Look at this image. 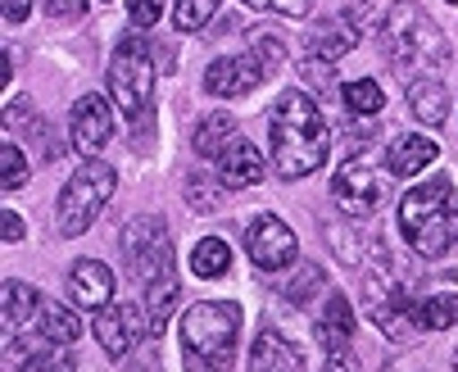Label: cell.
<instances>
[{
  "instance_id": "obj_1",
  "label": "cell",
  "mask_w": 458,
  "mask_h": 372,
  "mask_svg": "<svg viewBox=\"0 0 458 372\" xmlns=\"http://www.w3.org/2000/svg\"><path fill=\"white\" fill-rule=\"evenodd\" d=\"M268 141H273V173L295 182L322 168L332 137H327V118L309 91H282L268 114Z\"/></svg>"
},
{
  "instance_id": "obj_2",
  "label": "cell",
  "mask_w": 458,
  "mask_h": 372,
  "mask_svg": "<svg viewBox=\"0 0 458 372\" xmlns=\"http://www.w3.org/2000/svg\"><path fill=\"white\" fill-rule=\"evenodd\" d=\"M400 232L418 255L440 259L458 241V196L449 177H427L400 200Z\"/></svg>"
},
{
  "instance_id": "obj_3",
  "label": "cell",
  "mask_w": 458,
  "mask_h": 372,
  "mask_svg": "<svg viewBox=\"0 0 458 372\" xmlns=\"http://www.w3.org/2000/svg\"><path fill=\"white\" fill-rule=\"evenodd\" d=\"M241 341V309L232 300H200L182 318L186 372H227Z\"/></svg>"
},
{
  "instance_id": "obj_4",
  "label": "cell",
  "mask_w": 458,
  "mask_h": 372,
  "mask_svg": "<svg viewBox=\"0 0 458 372\" xmlns=\"http://www.w3.org/2000/svg\"><path fill=\"white\" fill-rule=\"evenodd\" d=\"M381 50L395 59L400 69L422 73V69L440 64L449 46H445V32L431 23V14L422 5H413V0H395L390 14L381 19Z\"/></svg>"
},
{
  "instance_id": "obj_5",
  "label": "cell",
  "mask_w": 458,
  "mask_h": 372,
  "mask_svg": "<svg viewBox=\"0 0 458 372\" xmlns=\"http://www.w3.org/2000/svg\"><path fill=\"white\" fill-rule=\"evenodd\" d=\"M114 196V168L100 164V159H87L69 182H64V191H59V205H55V232L59 236H82L100 209L109 205Z\"/></svg>"
},
{
  "instance_id": "obj_6",
  "label": "cell",
  "mask_w": 458,
  "mask_h": 372,
  "mask_svg": "<svg viewBox=\"0 0 458 372\" xmlns=\"http://www.w3.org/2000/svg\"><path fill=\"white\" fill-rule=\"evenodd\" d=\"M109 96L127 118H146L155 105V59L141 37H127L109 59Z\"/></svg>"
},
{
  "instance_id": "obj_7",
  "label": "cell",
  "mask_w": 458,
  "mask_h": 372,
  "mask_svg": "<svg viewBox=\"0 0 458 372\" xmlns=\"http://www.w3.org/2000/svg\"><path fill=\"white\" fill-rule=\"evenodd\" d=\"M118 241H123L127 268L141 282H159L173 273V245H168V227L159 218H132L118 232Z\"/></svg>"
},
{
  "instance_id": "obj_8",
  "label": "cell",
  "mask_w": 458,
  "mask_h": 372,
  "mask_svg": "<svg viewBox=\"0 0 458 372\" xmlns=\"http://www.w3.org/2000/svg\"><path fill=\"white\" fill-rule=\"evenodd\" d=\"M363 304H368V318L395 341V345H404L409 336H413V295L400 286V282H381V277H368V291H363Z\"/></svg>"
},
{
  "instance_id": "obj_9",
  "label": "cell",
  "mask_w": 458,
  "mask_h": 372,
  "mask_svg": "<svg viewBox=\"0 0 458 372\" xmlns=\"http://www.w3.org/2000/svg\"><path fill=\"white\" fill-rule=\"evenodd\" d=\"M332 196H336V205H341L350 218H372V214L381 209L386 182L377 177V168H372V164L350 159V164H341V168H336V177H332Z\"/></svg>"
},
{
  "instance_id": "obj_10",
  "label": "cell",
  "mask_w": 458,
  "mask_h": 372,
  "mask_svg": "<svg viewBox=\"0 0 458 372\" xmlns=\"http://www.w3.org/2000/svg\"><path fill=\"white\" fill-rule=\"evenodd\" d=\"M245 250H250V259L264 268V273H282V268L295 264L300 241H295V232H291L282 218L264 214V218H254V223H250V232H245Z\"/></svg>"
},
{
  "instance_id": "obj_11",
  "label": "cell",
  "mask_w": 458,
  "mask_h": 372,
  "mask_svg": "<svg viewBox=\"0 0 458 372\" xmlns=\"http://www.w3.org/2000/svg\"><path fill=\"white\" fill-rule=\"evenodd\" d=\"M264 59L259 55H227V59H214L209 73H205V91L209 96H223V100H236V96H250L259 82H264Z\"/></svg>"
},
{
  "instance_id": "obj_12",
  "label": "cell",
  "mask_w": 458,
  "mask_h": 372,
  "mask_svg": "<svg viewBox=\"0 0 458 372\" xmlns=\"http://www.w3.org/2000/svg\"><path fill=\"white\" fill-rule=\"evenodd\" d=\"M96 341H100L105 354H114V359L132 354L137 341H141V309H137V304L100 309V318H96Z\"/></svg>"
},
{
  "instance_id": "obj_13",
  "label": "cell",
  "mask_w": 458,
  "mask_h": 372,
  "mask_svg": "<svg viewBox=\"0 0 458 372\" xmlns=\"http://www.w3.org/2000/svg\"><path fill=\"white\" fill-rule=\"evenodd\" d=\"M69 132H73V146L82 155H96L109 137H114V114L100 96H82L73 105V123H69Z\"/></svg>"
},
{
  "instance_id": "obj_14",
  "label": "cell",
  "mask_w": 458,
  "mask_h": 372,
  "mask_svg": "<svg viewBox=\"0 0 458 372\" xmlns=\"http://www.w3.org/2000/svg\"><path fill=\"white\" fill-rule=\"evenodd\" d=\"M69 291L82 309H109V295H114V273L109 264L100 259H78L69 268Z\"/></svg>"
},
{
  "instance_id": "obj_15",
  "label": "cell",
  "mask_w": 458,
  "mask_h": 372,
  "mask_svg": "<svg viewBox=\"0 0 458 372\" xmlns=\"http://www.w3.org/2000/svg\"><path fill=\"white\" fill-rule=\"evenodd\" d=\"M250 372H304V354L282 336V332H259L250 350Z\"/></svg>"
},
{
  "instance_id": "obj_16",
  "label": "cell",
  "mask_w": 458,
  "mask_h": 372,
  "mask_svg": "<svg viewBox=\"0 0 458 372\" xmlns=\"http://www.w3.org/2000/svg\"><path fill=\"white\" fill-rule=\"evenodd\" d=\"M218 177L223 186H232V191H241V186H254V182H264V155H259L250 141H232L223 155H218Z\"/></svg>"
},
{
  "instance_id": "obj_17",
  "label": "cell",
  "mask_w": 458,
  "mask_h": 372,
  "mask_svg": "<svg viewBox=\"0 0 458 372\" xmlns=\"http://www.w3.org/2000/svg\"><path fill=\"white\" fill-rule=\"evenodd\" d=\"M350 336H354V314H350L345 295H332L322 309V318H318V345L332 359H341L350 350Z\"/></svg>"
},
{
  "instance_id": "obj_18",
  "label": "cell",
  "mask_w": 458,
  "mask_h": 372,
  "mask_svg": "<svg viewBox=\"0 0 458 372\" xmlns=\"http://www.w3.org/2000/svg\"><path fill=\"white\" fill-rule=\"evenodd\" d=\"M436 155H440V146L431 141V137H395L386 146V164H390V173H400V177H413V173H422L427 164H436Z\"/></svg>"
},
{
  "instance_id": "obj_19",
  "label": "cell",
  "mask_w": 458,
  "mask_h": 372,
  "mask_svg": "<svg viewBox=\"0 0 458 372\" xmlns=\"http://www.w3.org/2000/svg\"><path fill=\"white\" fill-rule=\"evenodd\" d=\"M409 109H413V118L427 123V128H440V123H445V109H449V91H445V82H436V78H418V82H409Z\"/></svg>"
},
{
  "instance_id": "obj_20",
  "label": "cell",
  "mask_w": 458,
  "mask_h": 372,
  "mask_svg": "<svg viewBox=\"0 0 458 372\" xmlns=\"http://www.w3.org/2000/svg\"><path fill=\"white\" fill-rule=\"evenodd\" d=\"M232 141H236V118L227 109H214L209 118H200V128H195V155H205V159H218Z\"/></svg>"
},
{
  "instance_id": "obj_21",
  "label": "cell",
  "mask_w": 458,
  "mask_h": 372,
  "mask_svg": "<svg viewBox=\"0 0 458 372\" xmlns=\"http://www.w3.org/2000/svg\"><path fill=\"white\" fill-rule=\"evenodd\" d=\"M227 268H232L227 241H218V236L195 241V250H191V273H195V277H223Z\"/></svg>"
},
{
  "instance_id": "obj_22",
  "label": "cell",
  "mask_w": 458,
  "mask_h": 372,
  "mask_svg": "<svg viewBox=\"0 0 458 372\" xmlns=\"http://www.w3.org/2000/svg\"><path fill=\"white\" fill-rule=\"evenodd\" d=\"M413 323L427 332H445L458 323V295H427L413 304Z\"/></svg>"
},
{
  "instance_id": "obj_23",
  "label": "cell",
  "mask_w": 458,
  "mask_h": 372,
  "mask_svg": "<svg viewBox=\"0 0 458 372\" xmlns=\"http://www.w3.org/2000/svg\"><path fill=\"white\" fill-rule=\"evenodd\" d=\"M37 314V291L28 282H5V304H0V318H5V327H23L28 318Z\"/></svg>"
},
{
  "instance_id": "obj_24",
  "label": "cell",
  "mask_w": 458,
  "mask_h": 372,
  "mask_svg": "<svg viewBox=\"0 0 458 372\" xmlns=\"http://www.w3.org/2000/svg\"><path fill=\"white\" fill-rule=\"evenodd\" d=\"M41 336H46V341H55V345H69V341H78V336H82V323H78L73 309H64V304H46V309H41Z\"/></svg>"
},
{
  "instance_id": "obj_25",
  "label": "cell",
  "mask_w": 458,
  "mask_h": 372,
  "mask_svg": "<svg viewBox=\"0 0 458 372\" xmlns=\"http://www.w3.org/2000/svg\"><path fill=\"white\" fill-rule=\"evenodd\" d=\"M341 100H345V109H354V114H381L386 109V91H381V82H372V78H359V82H345V91H341Z\"/></svg>"
},
{
  "instance_id": "obj_26",
  "label": "cell",
  "mask_w": 458,
  "mask_h": 372,
  "mask_svg": "<svg viewBox=\"0 0 458 372\" xmlns=\"http://www.w3.org/2000/svg\"><path fill=\"white\" fill-rule=\"evenodd\" d=\"M218 10V0H177L173 5V28L177 32H200Z\"/></svg>"
},
{
  "instance_id": "obj_27",
  "label": "cell",
  "mask_w": 458,
  "mask_h": 372,
  "mask_svg": "<svg viewBox=\"0 0 458 372\" xmlns=\"http://www.w3.org/2000/svg\"><path fill=\"white\" fill-rule=\"evenodd\" d=\"M173 304H177V277H159L150 282V332H164L168 314H173Z\"/></svg>"
},
{
  "instance_id": "obj_28",
  "label": "cell",
  "mask_w": 458,
  "mask_h": 372,
  "mask_svg": "<svg viewBox=\"0 0 458 372\" xmlns=\"http://www.w3.org/2000/svg\"><path fill=\"white\" fill-rule=\"evenodd\" d=\"M350 46H354V37H350V28L341 32L336 23H322V28H318V32L309 37V50H313L318 59H341V55H345Z\"/></svg>"
},
{
  "instance_id": "obj_29",
  "label": "cell",
  "mask_w": 458,
  "mask_h": 372,
  "mask_svg": "<svg viewBox=\"0 0 458 372\" xmlns=\"http://www.w3.org/2000/svg\"><path fill=\"white\" fill-rule=\"evenodd\" d=\"M23 182H28V159H23V150L14 141H5L0 146V186H5V191H19Z\"/></svg>"
},
{
  "instance_id": "obj_30",
  "label": "cell",
  "mask_w": 458,
  "mask_h": 372,
  "mask_svg": "<svg viewBox=\"0 0 458 372\" xmlns=\"http://www.w3.org/2000/svg\"><path fill=\"white\" fill-rule=\"evenodd\" d=\"M322 286H327L322 268H318V264H309V268H304V273H300V277L286 286V304H295V309H300V304L318 300V291H322Z\"/></svg>"
},
{
  "instance_id": "obj_31",
  "label": "cell",
  "mask_w": 458,
  "mask_h": 372,
  "mask_svg": "<svg viewBox=\"0 0 458 372\" xmlns=\"http://www.w3.org/2000/svg\"><path fill=\"white\" fill-rule=\"evenodd\" d=\"M186 205H191V209H200V214H218L223 196L209 186V177H186Z\"/></svg>"
},
{
  "instance_id": "obj_32",
  "label": "cell",
  "mask_w": 458,
  "mask_h": 372,
  "mask_svg": "<svg viewBox=\"0 0 458 372\" xmlns=\"http://www.w3.org/2000/svg\"><path fill=\"white\" fill-rule=\"evenodd\" d=\"M250 46H254V55L264 59V69L273 73V69H282V59H286V50H282V41H277V32H250Z\"/></svg>"
},
{
  "instance_id": "obj_33",
  "label": "cell",
  "mask_w": 458,
  "mask_h": 372,
  "mask_svg": "<svg viewBox=\"0 0 458 372\" xmlns=\"http://www.w3.org/2000/svg\"><path fill=\"white\" fill-rule=\"evenodd\" d=\"M127 19H132L137 28H150L164 19V0H127Z\"/></svg>"
},
{
  "instance_id": "obj_34",
  "label": "cell",
  "mask_w": 458,
  "mask_h": 372,
  "mask_svg": "<svg viewBox=\"0 0 458 372\" xmlns=\"http://www.w3.org/2000/svg\"><path fill=\"white\" fill-rule=\"evenodd\" d=\"M245 5H254V10H277V14H286V19H304L313 0H245Z\"/></svg>"
},
{
  "instance_id": "obj_35",
  "label": "cell",
  "mask_w": 458,
  "mask_h": 372,
  "mask_svg": "<svg viewBox=\"0 0 458 372\" xmlns=\"http://www.w3.org/2000/svg\"><path fill=\"white\" fill-rule=\"evenodd\" d=\"M37 372H78V359L69 350H46L41 363H37Z\"/></svg>"
},
{
  "instance_id": "obj_36",
  "label": "cell",
  "mask_w": 458,
  "mask_h": 372,
  "mask_svg": "<svg viewBox=\"0 0 458 372\" xmlns=\"http://www.w3.org/2000/svg\"><path fill=\"white\" fill-rule=\"evenodd\" d=\"M0 232H5V241H10V245L28 236V227H23V218H19L14 209H5V214H0Z\"/></svg>"
},
{
  "instance_id": "obj_37",
  "label": "cell",
  "mask_w": 458,
  "mask_h": 372,
  "mask_svg": "<svg viewBox=\"0 0 458 372\" xmlns=\"http://www.w3.org/2000/svg\"><path fill=\"white\" fill-rule=\"evenodd\" d=\"M46 14L50 19H78L82 14V0H46Z\"/></svg>"
},
{
  "instance_id": "obj_38",
  "label": "cell",
  "mask_w": 458,
  "mask_h": 372,
  "mask_svg": "<svg viewBox=\"0 0 458 372\" xmlns=\"http://www.w3.org/2000/svg\"><path fill=\"white\" fill-rule=\"evenodd\" d=\"M0 10H5V23H23L32 14V0H0Z\"/></svg>"
},
{
  "instance_id": "obj_39",
  "label": "cell",
  "mask_w": 458,
  "mask_h": 372,
  "mask_svg": "<svg viewBox=\"0 0 458 372\" xmlns=\"http://www.w3.org/2000/svg\"><path fill=\"white\" fill-rule=\"evenodd\" d=\"M322 372H350V363H341V359H332V363H327Z\"/></svg>"
},
{
  "instance_id": "obj_40",
  "label": "cell",
  "mask_w": 458,
  "mask_h": 372,
  "mask_svg": "<svg viewBox=\"0 0 458 372\" xmlns=\"http://www.w3.org/2000/svg\"><path fill=\"white\" fill-rule=\"evenodd\" d=\"M454 372H458V354H454Z\"/></svg>"
},
{
  "instance_id": "obj_41",
  "label": "cell",
  "mask_w": 458,
  "mask_h": 372,
  "mask_svg": "<svg viewBox=\"0 0 458 372\" xmlns=\"http://www.w3.org/2000/svg\"><path fill=\"white\" fill-rule=\"evenodd\" d=\"M449 5H454V0H449Z\"/></svg>"
}]
</instances>
